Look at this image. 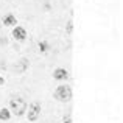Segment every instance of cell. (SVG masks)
Segmentation results:
<instances>
[{"label":"cell","mask_w":123,"mask_h":123,"mask_svg":"<svg viewBox=\"0 0 123 123\" xmlns=\"http://www.w3.org/2000/svg\"><path fill=\"white\" fill-rule=\"evenodd\" d=\"M53 78L56 81H66L69 78V72L66 69H62V67H58V69L53 70Z\"/></svg>","instance_id":"5"},{"label":"cell","mask_w":123,"mask_h":123,"mask_svg":"<svg viewBox=\"0 0 123 123\" xmlns=\"http://www.w3.org/2000/svg\"><path fill=\"white\" fill-rule=\"evenodd\" d=\"M72 30H73V22H69V25H67V33H72Z\"/></svg>","instance_id":"10"},{"label":"cell","mask_w":123,"mask_h":123,"mask_svg":"<svg viewBox=\"0 0 123 123\" xmlns=\"http://www.w3.org/2000/svg\"><path fill=\"white\" fill-rule=\"evenodd\" d=\"M28 66H30L28 59H27V58H22V59L19 61V62L16 64V66L12 67V69H14V72H16V73H24L25 70L28 69Z\"/></svg>","instance_id":"6"},{"label":"cell","mask_w":123,"mask_h":123,"mask_svg":"<svg viewBox=\"0 0 123 123\" xmlns=\"http://www.w3.org/2000/svg\"><path fill=\"white\" fill-rule=\"evenodd\" d=\"M9 111H12V114L16 117H22V115L27 112V101L24 98H19V97H12L9 100Z\"/></svg>","instance_id":"1"},{"label":"cell","mask_w":123,"mask_h":123,"mask_svg":"<svg viewBox=\"0 0 123 123\" xmlns=\"http://www.w3.org/2000/svg\"><path fill=\"white\" fill-rule=\"evenodd\" d=\"M64 123H72V118H70V115H66V117H64Z\"/></svg>","instance_id":"11"},{"label":"cell","mask_w":123,"mask_h":123,"mask_svg":"<svg viewBox=\"0 0 123 123\" xmlns=\"http://www.w3.org/2000/svg\"><path fill=\"white\" fill-rule=\"evenodd\" d=\"M3 84H5V78H3V76H0V86H3Z\"/></svg>","instance_id":"12"},{"label":"cell","mask_w":123,"mask_h":123,"mask_svg":"<svg viewBox=\"0 0 123 123\" xmlns=\"http://www.w3.org/2000/svg\"><path fill=\"white\" fill-rule=\"evenodd\" d=\"M11 36L14 37L16 41H19V42H24L25 39H27V30H25L24 27H17V25H16L14 27V30H12V33H11Z\"/></svg>","instance_id":"4"},{"label":"cell","mask_w":123,"mask_h":123,"mask_svg":"<svg viewBox=\"0 0 123 123\" xmlns=\"http://www.w3.org/2000/svg\"><path fill=\"white\" fill-rule=\"evenodd\" d=\"M39 50L44 51V53L48 51V44H47V42H39Z\"/></svg>","instance_id":"9"},{"label":"cell","mask_w":123,"mask_h":123,"mask_svg":"<svg viewBox=\"0 0 123 123\" xmlns=\"http://www.w3.org/2000/svg\"><path fill=\"white\" fill-rule=\"evenodd\" d=\"M11 118V111L9 109H6V108H2L0 109V120H9Z\"/></svg>","instance_id":"8"},{"label":"cell","mask_w":123,"mask_h":123,"mask_svg":"<svg viewBox=\"0 0 123 123\" xmlns=\"http://www.w3.org/2000/svg\"><path fill=\"white\" fill-rule=\"evenodd\" d=\"M0 28H2V24H0Z\"/></svg>","instance_id":"13"},{"label":"cell","mask_w":123,"mask_h":123,"mask_svg":"<svg viewBox=\"0 0 123 123\" xmlns=\"http://www.w3.org/2000/svg\"><path fill=\"white\" fill-rule=\"evenodd\" d=\"M16 24H17V20H16V16L6 14L5 17H3V25H6V27H16Z\"/></svg>","instance_id":"7"},{"label":"cell","mask_w":123,"mask_h":123,"mask_svg":"<svg viewBox=\"0 0 123 123\" xmlns=\"http://www.w3.org/2000/svg\"><path fill=\"white\" fill-rule=\"evenodd\" d=\"M27 118L30 122H36L37 118H39V115H41V105H39V101H33L30 106H27Z\"/></svg>","instance_id":"3"},{"label":"cell","mask_w":123,"mask_h":123,"mask_svg":"<svg viewBox=\"0 0 123 123\" xmlns=\"http://www.w3.org/2000/svg\"><path fill=\"white\" fill-rule=\"evenodd\" d=\"M53 97L58 100V101H61V103L70 101V100H72V87L67 86V84H61V86L56 87Z\"/></svg>","instance_id":"2"}]
</instances>
